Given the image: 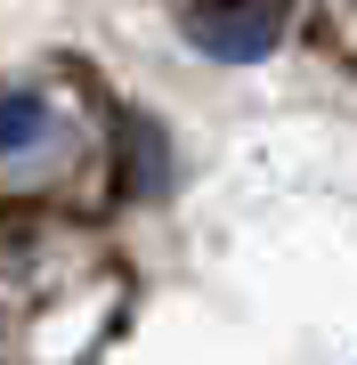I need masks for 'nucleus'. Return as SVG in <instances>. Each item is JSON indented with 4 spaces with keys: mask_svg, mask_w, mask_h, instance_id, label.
<instances>
[{
    "mask_svg": "<svg viewBox=\"0 0 357 365\" xmlns=\"http://www.w3.org/2000/svg\"><path fill=\"white\" fill-rule=\"evenodd\" d=\"M292 25V0H195L187 9V41L203 57H227V66H252L268 57Z\"/></svg>",
    "mask_w": 357,
    "mask_h": 365,
    "instance_id": "1",
    "label": "nucleus"
},
{
    "mask_svg": "<svg viewBox=\"0 0 357 365\" xmlns=\"http://www.w3.org/2000/svg\"><path fill=\"white\" fill-rule=\"evenodd\" d=\"M33 130H41V98L33 90H0V155L33 146Z\"/></svg>",
    "mask_w": 357,
    "mask_h": 365,
    "instance_id": "2",
    "label": "nucleus"
}]
</instances>
